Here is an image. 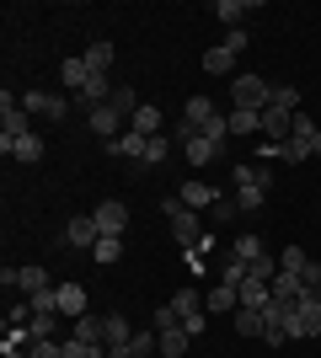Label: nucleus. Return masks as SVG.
Masks as SVG:
<instances>
[{"label": "nucleus", "instance_id": "obj_14", "mask_svg": "<svg viewBox=\"0 0 321 358\" xmlns=\"http://www.w3.org/2000/svg\"><path fill=\"white\" fill-rule=\"evenodd\" d=\"M183 203H187L193 214H199V209H214V203H220V187H209V182L193 177V182H183Z\"/></svg>", "mask_w": 321, "mask_h": 358}, {"label": "nucleus", "instance_id": "obj_37", "mask_svg": "<svg viewBox=\"0 0 321 358\" xmlns=\"http://www.w3.org/2000/svg\"><path fill=\"white\" fill-rule=\"evenodd\" d=\"M236 331L241 337H262V310H236Z\"/></svg>", "mask_w": 321, "mask_h": 358}, {"label": "nucleus", "instance_id": "obj_31", "mask_svg": "<svg viewBox=\"0 0 321 358\" xmlns=\"http://www.w3.org/2000/svg\"><path fill=\"white\" fill-rule=\"evenodd\" d=\"M70 337H76V343H102V315H80ZM102 348H107V343H102Z\"/></svg>", "mask_w": 321, "mask_h": 358}, {"label": "nucleus", "instance_id": "obj_28", "mask_svg": "<svg viewBox=\"0 0 321 358\" xmlns=\"http://www.w3.org/2000/svg\"><path fill=\"white\" fill-rule=\"evenodd\" d=\"M230 64H236V48H225V43H220V48H209V54H204V75H225Z\"/></svg>", "mask_w": 321, "mask_h": 358}, {"label": "nucleus", "instance_id": "obj_2", "mask_svg": "<svg viewBox=\"0 0 321 358\" xmlns=\"http://www.w3.org/2000/svg\"><path fill=\"white\" fill-rule=\"evenodd\" d=\"M230 102L241 107V113H262V107L273 102V86H268L262 75H236V80H230Z\"/></svg>", "mask_w": 321, "mask_h": 358}, {"label": "nucleus", "instance_id": "obj_22", "mask_svg": "<svg viewBox=\"0 0 321 358\" xmlns=\"http://www.w3.org/2000/svg\"><path fill=\"white\" fill-rule=\"evenodd\" d=\"M80 59H86V70H92V75H107V64H113V43H107V38H97Z\"/></svg>", "mask_w": 321, "mask_h": 358}, {"label": "nucleus", "instance_id": "obj_7", "mask_svg": "<svg viewBox=\"0 0 321 358\" xmlns=\"http://www.w3.org/2000/svg\"><path fill=\"white\" fill-rule=\"evenodd\" d=\"M16 102H22V113H27V118H54V123H59L64 113H70V102L48 96V91H27V96H16Z\"/></svg>", "mask_w": 321, "mask_h": 358}, {"label": "nucleus", "instance_id": "obj_44", "mask_svg": "<svg viewBox=\"0 0 321 358\" xmlns=\"http://www.w3.org/2000/svg\"><path fill=\"white\" fill-rule=\"evenodd\" d=\"M150 321H155V331H171V327H183V315L171 310V305H161V310H155Z\"/></svg>", "mask_w": 321, "mask_h": 358}, {"label": "nucleus", "instance_id": "obj_26", "mask_svg": "<svg viewBox=\"0 0 321 358\" xmlns=\"http://www.w3.org/2000/svg\"><path fill=\"white\" fill-rule=\"evenodd\" d=\"M59 80H64V86H70V91H76V96H80V86L92 80V70H86V59H64V64H59Z\"/></svg>", "mask_w": 321, "mask_h": 358}, {"label": "nucleus", "instance_id": "obj_24", "mask_svg": "<svg viewBox=\"0 0 321 358\" xmlns=\"http://www.w3.org/2000/svg\"><path fill=\"white\" fill-rule=\"evenodd\" d=\"M204 305H209V310H220V315H225V310H241V294H236V289H230V284H214Z\"/></svg>", "mask_w": 321, "mask_h": 358}, {"label": "nucleus", "instance_id": "obj_47", "mask_svg": "<svg viewBox=\"0 0 321 358\" xmlns=\"http://www.w3.org/2000/svg\"><path fill=\"white\" fill-rule=\"evenodd\" d=\"M0 358H27V348H0Z\"/></svg>", "mask_w": 321, "mask_h": 358}, {"label": "nucleus", "instance_id": "obj_18", "mask_svg": "<svg viewBox=\"0 0 321 358\" xmlns=\"http://www.w3.org/2000/svg\"><path fill=\"white\" fill-rule=\"evenodd\" d=\"M214 113H220V107H214L209 96H187V102H183V123H187V129H204Z\"/></svg>", "mask_w": 321, "mask_h": 358}, {"label": "nucleus", "instance_id": "obj_32", "mask_svg": "<svg viewBox=\"0 0 321 358\" xmlns=\"http://www.w3.org/2000/svg\"><path fill=\"white\" fill-rule=\"evenodd\" d=\"M306 268H311V257L300 252V246H284V252H278V273H294V278H300Z\"/></svg>", "mask_w": 321, "mask_h": 358}, {"label": "nucleus", "instance_id": "obj_25", "mask_svg": "<svg viewBox=\"0 0 321 358\" xmlns=\"http://www.w3.org/2000/svg\"><path fill=\"white\" fill-rule=\"evenodd\" d=\"M102 150H107V155H129V161H139V155H145V139L129 129V134H118L113 145H102Z\"/></svg>", "mask_w": 321, "mask_h": 358}, {"label": "nucleus", "instance_id": "obj_21", "mask_svg": "<svg viewBox=\"0 0 321 358\" xmlns=\"http://www.w3.org/2000/svg\"><path fill=\"white\" fill-rule=\"evenodd\" d=\"M230 182H236V187H262V193L273 187V177H268V166H236V171H230Z\"/></svg>", "mask_w": 321, "mask_h": 358}, {"label": "nucleus", "instance_id": "obj_34", "mask_svg": "<svg viewBox=\"0 0 321 358\" xmlns=\"http://www.w3.org/2000/svg\"><path fill=\"white\" fill-rule=\"evenodd\" d=\"M107 107H118L123 118H134V113H139V96H134V91H129V86H113V96H107Z\"/></svg>", "mask_w": 321, "mask_h": 358}, {"label": "nucleus", "instance_id": "obj_27", "mask_svg": "<svg viewBox=\"0 0 321 358\" xmlns=\"http://www.w3.org/2000/svg\"><path fill=\"white\" fill-rule=\"evenodd\" d=\"M32 315H59V284L54 289H38V294H27Z\"/></svg>", "mask_w": 321, "mask_h": 358}, {"label": "nucleus", "instance_id": "obj_40", "mask_svg": "<svg viewBox=\"0 0 321 358\" xmlns=\"http://www.w3.org/2000/svg\"><path fill=\"white\" fill-rule=\"evenodd\" d=\"M262 198H268L262 187H236V203H241V214H257V209H262Z\"/></svg>", "mask_w": 321, "mask_h": 358}, {"label": "nucleus", "instance_id": "obj_13", "mask_svg": "<svg viewBox=\"0 0 321 358\" xmlns=\"http://www.w3.org/2000/svg\"><path fill=\"white\" fill-rule=\"evenodd\" d=\"M97 241H102V236H97V220H92V214H76V220L64 224V246H86V252H92Z\"/></svg>", "mask_w": 321, "mask_h": 358}, {"label": "nucleus", "instance_id": "obj_11", "mask_svg": "<svg viewBox=\"0 0 321 358\" xmlns=\"http://www.w3.org/2000/svg\"><path fill=\"white\" fill-rule=\"evenodd\" d=\"M273 305H284V310H294V305H300V299H306V284H300V278H294V273H273Z\"/></svg>", "mask_w": 321, "mask_h": 358}, {"label": "nucleus", "instance_id": "obj_8", "mask_svg": "<svg viewBox=\"0 0 321 358\" xmlns=\"http://www.w3.org/2000/svg\"><path fill=\"white\" fill-rule=\"evenodd\" d=\"M262 139L290 145V139H294V113H284V107H262Z\"/></svg>", "mask_w": 321, "mask_h": 358}, {"label": "nucleus", "instance_id": "obj_10", "mask_svg": "<svg viewBox=\"0 0 321 358\" xmlns=\"http://www.w3.org/2000/svg\"><path fill=\"white\" fill-rule=\"evenodd\" d=\"M262 337H268V348H278V343H290V310L284 305H262Z\"/></svg>", "mask_w": 321, "mask_h": 358}, {"label": "nucleus", "instance_id": "obj_48", "mask_svg": "<svg viewBox=\"0 0 321 358\" xmlns=\"http://www.w3.org/2000/svg\"><path fill=\"white\" fill-rule=\"evenodd\" d=\"M311 155H321V129H316V134H311Z\"/></svg>", "mask_w": 321, "mask_h": 358}, {"label": "nucleus", "instance_id": "obj_9", "mask_svg": "<svg viewBox=\"0 0 321 358\" xmlns=\"http://www.w3.org/2000/svg\"><path fill=\"white\" fill-rule=\"evenodd\" d=\"M123 123H129V118H123L118 107H107V102H102V107H92V134H97V139H107V145H113L118 134H129Z\"/></svg>", "mask_w": 321, "mask_h": 358}, {"label": "nucleus", "instance_id": "obj_29", "mask_svg": "<svg viewBox=\"0 0 321 358\" xmlns=\"http://www.w3.org/2000/svg\"><path fill=\"white\" fill-rule=\"evenodd\" d=\"M187 343H193V337H187L183 327H171V331H161V358H183V353H187Z\"/></svg>", "mask_w": 321, "mask_h": 358}, {"label": "nucleus", "instance_id": "obj_46", "mask_svg": "<svg viewBox=\"0 0 321 358\" xmlns=\"http://www.w3.org/2000/svg\"><path fill=\"white\" fill-rule=\"evenodd\" d=\"M257 161H262V166H268V161H284V145H273V139H262V145H257Z\"/></svg>", "mask_w": 321, "mask_h": 358}, {"label": "nucleus", "instance_id": "obj_5", "mask_svg": "<svg viewBox=\"0 0 321 358\" xmlns=\"http://www.w3.org/2000/svg\"><path fill=\"white\" fill-rule=\"evenodd\" d=\"M0 134L6 139H27L32 134V118L22 113V102H11V91H0Z\"/></svg>", "mask_w": 321, "mask_h": 358}, {"label": "nucleus", "instance_id": "obj_42", "mask_svg": "<svg viewBox=\"0 0 321 358\" xmlns=\"http://www.w3.org/2000/svg\"><path fill=\"white\" fill-rule=\"evenodd\" d=\"M214 220H220V224H230V220H236V214H241V203H236V198H225V193H220V203H214Z\"/></svg>", "mask_w": 321, "mask_h": 358}, {"label": "nucleus", "instance_id": "obj_20", "mask_svg": "<svg viewBox=\"0 0 321 358\" xmlns=\"http://www.w3.org/2000/svg\"><path fill=\"white\" fill-rule=\"evenodd\" d=\"M252 6H257V0H214V16H220L230 32H236V27H241V16L252 11Z\"/></svg>", "mask_w": 321, "mask_h": 358}, {"label": "nucleus", "instance_id": "obj_19", "mask_svg": "<svg viewBox=\"0 0 321 358\" xmlns=\"http://www.w3.org/2000/svg\"><path fill=\"white\" fill-rule=\"evenodd\" d=\"M59 315H70V321L86 315V289L80 284H59Z\"/></svg>", "mask_w": 321, "mask_h": 358}, {"label": "nucleus", "instance_id": "obj_43", "mask_svg": "<svg viewBox=\"0 0 321 358\" xmlns=\"http://www.w3.org/2000/svg\"><path fill=\"white\" fill-rule=\"evenodd\" d=\"M284 161H290V166L311 161V139H290V145H284Z\"/></svg>", "mask_w": 321, "mask_h": 358}, {"label": "nucleus", "instance_id": "obj_35", "mask_svg": "<svg viewBox=\"0 0 321 358\" xmlns=\"http://www.w3.org/2000/svg\"><path fill=\"white\" fill-rule=\"evenodd\" d=\"M166 150H171V139H166V134L145 139V155H139V166H161V161H166Z\"/></svg>", "mask_w": 321, "mask_h": 358}, {"label": "nucleus", "instance_id": "obj_1", "mask_svg": "<svg viewBox=\"0 0 321 358\" xmlns=\"http://www.w3.org/2000/svg\"><path fill=\"white\" fill-rule=\"evenodd\" d=\"M161 214L171 220V236H177V246H183V252H209V246H214V236L199 224V214L187 209L183 198H166V203H161Z\"/></svg>", "mask_w": 321, "mask_h": 358}, {"label": "nucleus", "instance_id": "obj_30", "mask_svg": "<svg viewBox=\"0 0 321 358\" xmlns=\"http://www.w3.org/2000/svg\"><path fill=\"white\" fill-rule=\"evenodd\" d=\"M230 134H262V113H241V107H230Z\"/></svg>", "mask_w": 321, "mask_h": 358}, {"label": "nucleus", "instance_id": "obj_4", "mask_svg": "<svg viewBox=\"0 0 321 358\" xmlns=\"http://www.w3.org/2000/svg\"><path fill=\"white\" fill-rule=\"evenodd\" d=\"M177 145H183V155L193 166H209L214 155H220V145H214V139H204L199 129H187V123H177Z\"/></svg>", "mask_w": 321, "mask_h": 358}, {"label": "nucleus", "instance_id": "obj_3", "mask_svg": "<svg viewBox=\"0 0 321 358\" xmlns=\"http://www.w3.org/2000/svg\"><path fill=\"white\" fill-rule=\"evenodd\" d=\"M97 236H113L123 241V230H129V203H118V198H107V203H97Z\"/></svg>", "mask_w": 321, "mask_h": 358}, {"label": "nucleus", "instance_id": "obj_41", "mask_svg": "<svg viewBox=\"0 0 321 358\" xmlns=\"http://www.w3.org/2000/svg\"><path fill=\"white\" fill-rule=\"evenodd\" d=\"M268 107H284V113H300V91L294 86H273V102Z\"/></svg>", "mask_w": 321, "mask_h": 358}, {"label": "nucleus", "instance_id": "obj_45", "mask_svg": "<svg viewBox=\"0 0 321 358\" xmlns=\"http://www.w3.org/2000/svg\"><path fill=\"white\" fill-rule=\"evenodd\" d=\"M32 343H43V337H54V315H32Z\"/></svg>", "mask_w": 321, "mask_h": 358}, {"label": "nucleus", "instance_id": "obj_17", "mask_svg": "<svg viewBox=\"0 0 321 358\" xmlns=\"http://www.w3.org/2000/svg\"><path fill=\"white\" fill-rule=\"evenodd\" d=\"M16 289H22V294H38V289H54V278H48V268L27 262V268H16Z\"/></svg>", "mask_w": 321, "mask_h": 358}, {"label": "nucleus", "instance_id": "obj_16", "mask_svg": "<svg viewBox=\"0 0 321 358\" xmlns=\"http://www.w3.org/2000/svg\"><path fill=\"white\" fill-rule=\"evenodd\" d=\"M236 294H241V310H262V305L273 299V289H268V278H246Z\"/></svg>", "mask_w": 321, "mask_h": 358}, {"label": "nucleus", "instance_id": "obj_15", "mask_svg": "<svg viewBox=\"0 0 321 358\" xmlns=\"http://www.w3.org/2000/svg\"><path fill=\"white\" fill-rule=\"evenodd\" d=\"M129 129H134L139 139H155V134H161V107H155V102H139V113L129 118Z\"/></svg>", "mask_w": 321, "mask_h": 358}, {"label": "nucleus", "instance_id": "obj_12", "mask_svg": "<svg viewBox=\"0 0 321 358\" xmlns=\"http://www.w3.org/2000/svg\"><path fill=\"white\" fill-rule=\"evenodd\" d=\"M0 150H6L11 161H22V166L43 161V139H38V134H27V139H6V134H0Z\"/></svg>", "mask_w": 321, "mask_h": 358}, {"label": "nucleus", "instance_id": "obj_6", "mask_svg": "<svg viewBox=\"0 0 321 358\" xmlns=\"http://www.w3.org/2000/svg\"><path fill=\"white\" fill-rule=\"evenodd\" d=\"M171 310L183 315V331H187V337H204V299H199V289H183V294L171 299Z\"/></svg>", "mask_w": 321, "mask_h": 358}, {"label": "nucleus", "instance_id": "obj_39", "mask_svg": "<svg viewBox=\"0 0 321 358\" xmlns=\"http://www.w3.org/2000/svg\"><path fill=\"white\" fill-rule=\"evenodd\" d=\"M199 134H204V139H214V145H220V139H225V134H230V113H214V118H209V123H204Z\"/></svg>", "mask_w": 321, "mask_h": 358}, {"label": "nucleus", "instance_id": "obj_23", "mask_svg": "<svg viewBox=\"0 0 321 358\" xmlns=\"http://www.w3.org/2000/svg\"><path fill=\"white\" fill-rule=\"evenodd\" d=\"M262 252H268V246H262L252 230H241V236H236V246H230V257H236V262H257Z\"/></svg>", "mask_w": 321, "mask_h": 358}, {"label": "nucleus", "instance_id": "obj_33", "mask_svg": "<svg viewBox=\"0 0 321 358\" xmlns=\"http://www.w3.org/2000/svg\"><path fill=\"white\" fill-rule=\"evenodd\" d=\"M145 353H161V331H134L129 337V358H145Z\"/></svg>", "mask_w": 321, "mask_h": 358}, {"label": "nucleus", "instance_id": "obj_38", "mask_svg": "<svg viewBox=\"0 0 321 358\" xmlns=\"http://www.w3.org/2000/svg\"><path fill=\"white\" fill-rule=\"evenodd\" d=\"M64 358H107V348L102 343H76V337H70V343H64Z\"/></svg>", "mask_w": 321, "mask_h": 358}, {"label": "nucleus", "instance_id": "obj_36", "mask_svg": "<svg viewBox=\"0 0 321 358\" xmlns=\"http://www.w3.org/2000/svg\"><path fill=\"white\" fill-rule=\"evenodd\" d=\"M92 252H97V262H102V268H113V262H118V257H123V241L102 236V241H97V246H92Z\"/></svg>", "mask_w": 321, "mask_h": 358}]
</instances>
